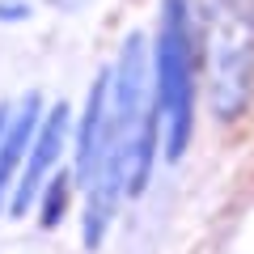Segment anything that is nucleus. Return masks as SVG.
Instances as JSON below:
<instances>
[{
	"label": "nucleus",
	"mask_w": 254,
	"mask_h": 254,
	"mask_svg": "<svg viewBox=\"0 0 254 254\" xmlns=\"http://www.w3.org/2000/svg\"><path fill=\"white\" fill-rule=\"evenodd\" d=\"M68 174H55V178L43 182V190H38V225L43 229H55L64 220V212H68Z\"/></svg>",
	"instance_id": "nucleus-6"
},
{
	"label": "nucleus",
	"mask_w": 254,
	"mask_h": 254,
	"mask_svg": "<svg viewBox=\"0 0 254 254\" xmlns=\"http://www.w3.org/2000/svg\"><path fill=\"white\" fill-rule=\"evenodd\" d=\"M30 4L26 0H0V26H13V21H26Z\"/></svg>",
	"instance_id": "nucleus-7"
},
{
	"label": "nucleus",
	"mask_w": 254,
	"mask_h": 254,
	"mask_svg": "<svg viewBox=\"0 0 254 254\" xmlns=\"http://www.w3.org/2000/svg\"><path fill=\"white\" fill-rule=\"evenodd\" d=\"M153 93L165 119V161H182L195 131V38L187 0H161L153 43Z\"/></svg>",
	"instance_id": "nucleus-1"
},
{
	"label": "nucleus",
	"mask_w": 254,
	"mask_h": 254,
	"mask_svg": "<svg viewBox=\"0 0 254 254\" xmlns=\"http://www.w3.org/2000/svg\"><path fill=\"white\" fill-rule=\"evenodd\" d=\"M254 93V30L246 17L216 21L212 30V115L233 123Z\"/></svg>",
	"instance_id": "nucleus-2"
},
{
	"label": "nucleus",
	"mask_w": 254,
	"mask_h": 254,
	"mask_svg": "<svg viewBox=\"0 0 254 254\" xmlns=\"http://www.w3.org/2000/svg\"><path fill=\"white\" fill-rule=\"evenodd\" d=\"M9 119H13V110H9V106H0V140H4V127H9Z\"/></svg>",
	"instance_id": "nucleus-8"
},
{
	"label": "nucleus",
	"mask_w": 254,
	"mask_h": 254,
	"mask_svg": "<svg viewBox=\"0 0 254 254\" xmlns=\"http://www.w3.org/2000/svg\"><path fill=\"white\" fill-rule=\"evenodd\" d=\"M106 110H110V68L98 72V81L89 85V98H85V115L76 127V182L89 187L93 174H98V157H102V136H106Z\"/></svg>",
	"instance_id": "nucleus-4"
},
{
	"label": "nucleus",
	"mask_w": 254,
	"mask_h": 254,
	"mask_svg": "<svg viewBox=\"0 0 254 254\" xmlns=\"http://www.w3.org/2000/svg\"><path fill=\"white\" fill-rule=\"evenodd\" d=\"M38 127H43V98H38V93H30V98L17 106V115L9 119L4 140H0V195L9 190L17 165L30 157V144H34Z\"/></svg>",
	"instance_id": "nucleus-5"
},
{
	"label": "nucleus",
	"mask_w": 254,
	"mask_h": 254,
	"mask_svg": "<svg viewBox=\"0 0 254 254\" xmlns=\"http://www.w3.org/2000/svg\"><path fill=\"white\" fill-rule=\"evenodd\" d=\"M68 131H72V110H68V102H55L51 110L43 115V127H38L34 144H30V157H26V174H21L17 190H13L9 199V212L13 216H26V208L38 199V190H43V182L51 178L55 161H60L64 144H68Z\"/></svg>",
	"instance_id": "nucleus-3"
}]
</instances>
